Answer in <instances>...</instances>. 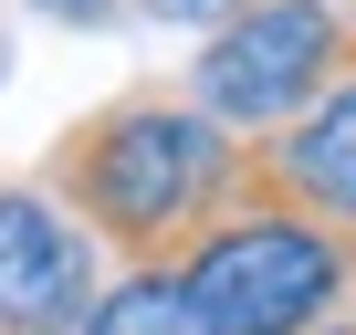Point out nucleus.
I'll return each instance as SVG.
<instances>
[{
	"label": "nucleus",
	"mask_w": 356,
	"mask_h": 335,
	"mask_svg": "<svg viewBox=\"0 0 356 335\" xmlns=\"http://www.w3.org/2000/svg\"><path fill=\"white\" fill-rule=\"evenodd\" d=\"M252 179V147L200 95H115L84 126L53 136L42 189L115 252V262H178Z\"/></svg>",
	"instance_id": "f257e3e1"
},
{
	"label": "nucleus",
	"mask_w": 356,
	"mask_h": 335,
	"mask_svg": "<svg viewBox=\"0 0 356 335\" xmlns=\"http://www.w3.org/2000/svg\"><path fill=\"white\" fill-rule=\"evenodd\" d=\"M178 283H189L210 335H304L346 304L356 231H335V220H314V210L241 179V199L178 252Z\"/></svg>",
	"instance_id": "f03ea898"
},
{
	"label": "nucleus",
	"mask_w": 356,
	"mask_h": 335,
	"mask_svg": "<svg viewBox=\"0 0 356 335\" xmlns=\"http://www.w3.org/2000/svg\"><path fill=\"white\" fill-rule=\"evenodd\" d=\"M346 74H356V11H346V0H252V11H231L200 42L189 95L231 136H283Z\"/></svg>",
	"instance_id": "7ed1b4c3"
},
{
	"label": "nucleus",
	"mask_w": 356,
	"mask_h": 335,
	"mask_svg": "<svg viewBox=\"0 0 356 335\" xmlns=\"http://www.w3.org/2000/svg\"><path fill=\"white\" fill-rule=\"evenodd\" d=\"M105 293V241L53 189H0V335H84Z\"/></svg>",
	"instance_id": "20e7f679"
},
{
	"label": "nucleus",
	"mask_w": 356,
	"mask_h": 335,
	"mask_svg": "<svg viewBox=\"0 0 356 335\" xmlns=\"http://www.w3.org/2000/svg\"><path fill=\"white\" fill-rule=\"evenodd\" d=\"M252 189H273V199H293V210H314L335 231H356V74L325 105H304L273 147H252Z\"/></svg>",
	"instance_id": "39448f33"
},
{
	"label": "nucleus",
	"mask_w": 356,
	"mask_h": 335,
	"mask_svg": "<svg viewBox=\"0 0 356 335\" xmlns=\"http://www.w3.org/2000/svg\"><path fill=\"white\" fill-rule=\"evenodd\" d=\"M84 335H210V325H200L189 283H178V262H126V283L95 293Z\"/></svg>",
	"instance_id": "423d86ee"
},
{
	"label": "nucleus",
	"mask_w": 356,
	"mask_h": 335,
	"mask_svg": "<svg viewBox=\"0 0 356 335\" xmlns=\"http://www.w3.org/2000/svg\"><path fill=\"white\" fill-rule=\"evenodd\" d=\"M147 22H200V32H220L231 11H252V0H136Z\"/></svg>",
	"instance_id": "0eeeda50"
},
{
	"label": "nucleus",
	"mask_w": 356,
	"mask_h": 335,
	"mask_svg": "<svg viewBox=\"0 0 356 335\" xmlns=\"http://www.w3.org/2000/svg\"><path fill=\"white\" fill-rule=\"evenodd\" d=\"M32 11H42V22H84V32H95V22H115V0H32Z\"/></svg>",
	"instance_id": "6e6552de"
},
{
	"label": "nucleus",
	"mask_w": 356,
	"mask_h": 335,
	"mask_svg": "<svg viewBox=\"0 0 356 335\" xmlns=\"http://www.w3.org/2000/svg\"><path fill=\"white\" fill-rule=\"evenodd\" d=\"M304 335H356V325H304Z\"/></svg>",
	"instance_id": "1a4fd4ad"
}]
</instances>
